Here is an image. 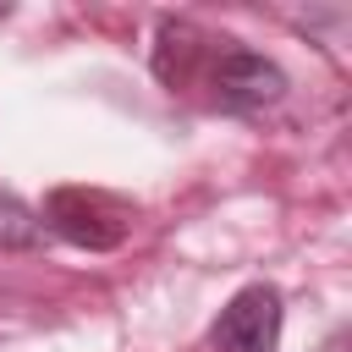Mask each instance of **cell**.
<instances>
[{"instance_id":"cell-1","label":"cell","mask_w":352,"mask_h":352,"mask_svg":"<svg viewBox=\"0 0 352 352\" xmlns=\"http://www.w3.org/2000/svg\"><path fill=\"white\" fill-rule=\"evenodd\" d=\"M44 226H50L55 236H66L72 248L104 253V248H121V236H126V209H121L110 192L55 187V192L44 198Z\"/></svg>"},{"instance_id":"cell-2","label":"cell","mask_w":352,"mask_h":352,"mask_svg":"<svg viewBox=\"0 0 352 352\" xmlns=\"http://www.w3.org/2000/svg\"><path fill=\"white\" fill-rule=\"evenodd\" d=\"M280 314L286 308H280L275 286H242L220 308L209 341H214V352H275L280 346Z\"/></svg>"},{"instance_id":"cell-3","label":"cell","mask_w":352,"mask_h":352,"mask_svg":"<svg viewBox=\"0 0 352 352\" xmlns=\"http://www.w3.org/2000/svg\"><path fill=\"white\" fill-rule=\"evenodd\" d=\"M280 94H286V72H280L275 60H264V55H253V50L220 55V66H214V104H220V110L253 116V110L275 104Z\"/></svg>"},{"instance_id":"cell-4","label":"cell","mask_w":352,"mask_h":352,"mask_svg":"<svg viewBox=\"0 0 352 352\" xmlns=\"http://www.w3.org/2000/svg\"><path fill=\"white\" fill-rule=\"evenodd\" d=\"M38 242H44V220L22 198L0 192V253H22V248H38Z\"/></svg>"},{"instance_id":"cell-5","label":"cell","mask_w":352,"mask_h":352,"mask_svg":"<svg viewBox=\"0 0 352 352\" xmlns=\"http://www.w3.org/2000/svg\"><path fill=\"white\" fill-rule=\"evenodd\" d=\"M324 352H346V336H341V330H336V336H330V341H324Z\"/></svg>"}]
</instances>
